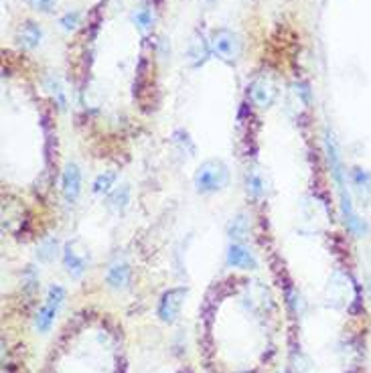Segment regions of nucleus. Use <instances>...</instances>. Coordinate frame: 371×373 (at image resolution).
Segmentation results:
<instances>
[{
    "label": "nucleus",
    "instance_id": "obj_4",
    "mask_svg": "<svg viewBox=\"0 0 371 373\" xmlns=\"http://www.w3.org/2000/svg\"><path fill=\"white\" fill-rule=\"evenodd\" d=\"M189 295V288L187 286H176V288H169L164 295L160 296V302H158V318L164 323V325H173L178 321V314L181 309L185 304V298Z\"/></svg>",
    "mask_w": 371,
    "mask_h": 373
},
{
    "label": "nucleus",
    "instance_id": "obj_5",
    "mask_svg": "<svg viewBox=\"0 0 371 373\" xmlns=\"http://www.w3.org/2000/svg\"><path fill=\"white\" fill-rule=\"evenodd\" d=\"M248 94H250V99L254 101V106L266 110V108H270L274 101H276V98H278V83H276V79H274L270 73H260V76L250 83Z\"/></svg>",
    "mask_w": 371,
    "mask_h": 373
},
{
    "label": "nucleus",
    "instance_id": "obj_20",
    "mask_svg": "<svg viewBox=\"0 0 371 373\" xmlns=\"http://www.w3.org/2000/svg\"><path fill=\"white\" fill-rule=\"evenodd\" d=\"M47 87H49V92L53 94V98L57 101V106L61 110H65V106H67V99H65V92H63V87H61V83H59L57 78H47Z\"/></svg>",
    "mask_w": 371,
    "mask_h": 373
},
{
    "label": "nucleus",
    "instance_id": "obj_16",
    "mask_svg": "<svg viewBox=\"0 0 371 373\" xmlns=\"http://www.w3.org/2000/svg\"><path fill=\"white\" fill-rule=\"evenodd\" d=\"M57 250H59L57 237H47V239L41 241L39 248H37V260H39L41 264H49V262L55 260Z\"/></svg>",
    "mask_w": 371,
    "mask_h": 373
},
{
    "label": "nucleus",
    "instance_id": "obj_15",
    "mask_svg": "<svg viewBox=\"0 0 371 373\" xmlns=\"http://www.w3.org/2000/svg\"><path fill=\"white\" fill-rule=\"evenodd\" d=\"M116 178L118 175L114 171H104L102 175L96 177L94 185H92L94 195H110V193H112V187H114V183H116Z\"/></svg>",
    "mask_w": 371,
    "mask_h": 373
},
{
    "label": "nucleus",
    "instance_id": "obj_18",
    "mask_svg": "<svg viewBox=\"0 0 371 373\" xmlns=\"http://www.w3.org/2000/svg\"><path fill=\"white\" fill-rule=\"evenodd\" d=\"M227 234H230V237L234 239L235 244H241L248 237V219H246L244 213H239V216H235L232 219V223L227 227Z\"/></svg>",
    "mask_w": 371,
    "mask_h": 373
},
{
    "label": "nucleus",
    "instance_id": "obj_17",
    "mask_svg": "<svg viewBox=\"0 0 371 373\" xmlns=\"http://www.w3.org/2000/svg\"><path fill=\"white\" fill-rule=\"evenodd\" d=\"M132 22L136 24V29L140 33H146L153 29V22H155V15L148 6H138L136 10L132 13Z\"/></svg>",
    "mask_w": 371,
    "mask_h": 373
},
{
    "label": "nucleus",
    "instance_id": "obj_23",
    "mask_svg": "<svg viewBox=\"0 0 371 373\" xmlns=\"http://www.w3.org/2000/svg\"><path fill=\"white\" fill-rule=\"evenodd\" d=\"M207 2H215V0H207Z\"/></svg>",
    "mask_w": 371,
    "mask_h": 373
},
{
    "label": "nucleus",
    "instance_id": "obj_9",
    "mask_svg": "<svg viewBox=\"0 0 371 373\" xmlns=\"http://www.w3.org/2000/svg\"><path fill=\"white\" fill-rule=\"evenodd\" d=\"M130 280H132V270L128 266V262L124 260H116L108 266L106 270V284L108 288L116 290V293H122L130 286Z\"/></svg>",
    "mask_w": 371,
    "mask_h": 373
},
{
    "label": "nucleus",
    "instance_id": "obj_11",
    "mask_svg": "<svg viewBox=\"0 0 371 373\" xmlns=\"http://www.w3.org/2000/svg\"><path fill=\"white\" fill-rule=\"evenodd\" d=\"M209 55H211V45H209V41L203 39L201 33H195L193 39H191V45H189V51H187L189 65L197 69V67H201V65L207 63Z\"/></svg>",
    "mask_w": 371,
    "mask_h": 373
},
{
    "label": "nucleus",
    "instance_id": "obj_24",
    "mask_svg": "<svg viewBox=\"0 0 371 373\" xmlns=\"http://www.w3.org/2000/svg\"><path fill=\"white\" fill-rule=\"evenodd\" d=\"M181 373H189V372H181Z\"/></svg>",
    "mask_w": 371,
    "mask_h": 373
},
{
    "label": "nucleus",
    "instance_id": "obj_13",
    "mask_svg": "<svg viewBox=\"0 0 371 373\" xmlns=\"http://www.w3.org/2000/svg\"><path fill=\"white\" fill-rule=\"evenodd\" d=\"M108 209L112 211V213H124L126 209H128V205H130V187L128 185H120L116 187L110 195H108Z\"/></svg>",
    "mask_w": 371,
    "mask_h": 373
},
{
    "label": "nucleus",
    "instance_id": "obj_14",
    "mask_svg": "<svg viewBox=\"0 0 371 373\" xmlns=\"http://www.w3.org/2000/svg\"><path fill=\"white\" fill-rule=\"evenodd\" d=\"M246 191L254 199H262L266 195V178L258 169H250L246 173Z\"/></svg>",
    "mask_w": 371,
    "mask_h": 373
},
{
    "label": "nucleus",
    "instance_id": "obj_7",
    "mask_svg": "<svg viewBox=\"0 0 371 373\" xmlns=\"http://www.w3.org/2000/svg\"><path fill=\"white\" fill-rule=\"evenodd\" d=\"M61 195L67 205H74L81 195V171L76 162L65 164L61 175Z\"/></svg>",
    "mask_w": 371,
    "mask_h": 373
},
{
    "label": "nucleus",
    "instance_id": "obj_19",
    "mask_svg": "<svg viewBox=\"0 0 371 373\" xmlns=\"http://www.w3.org/2000/svg\"><path fill=\"white\" fill-rule=\"evenodd\" d=\"M173 144L181 148V153H185L187 157H195V142L191 140L187 130H175L173 132Z\"/></svg>",
    "mask_w": 371,
    "mask_h": 373
},
{
    "label": "nucleus",
    "instance_id": "obj_3",
    "mask_svg": "<svg viewBox=\"0 0 371 373\" xmlns=\"http://www.w3.org/2000/svg\"><path fill=\"white\" fill-rule=\"evenodd\" d=\"M65 288L59 286V284H51L49 290H47V296H45V302L41 304V309L35 314V329L39 333H49V329L53 327L55 318H57L59 311L65 302Z\"/></svg>",
    "mask_w": 371,
    "mask_h": 373
},
{
    "label": "nucleus",
    "instance_id": "obj_12",
    "mask_svg": "<svg viewBox=\"0 0 371 373\" xmlns=\"http://www.w3.org/2000/svg\"><path fill=\"white\" fill-rule=\"evenodd\" d=\"M17 41H19V45L22 49L33 51V49L39 47L41 41H43V29H41L37 22L27 20V22H22V27H20L19 33H17Z\"/></svg>",
    "mask_w": 371,
    "mask_h": 373
},
{
    "label": "nucleus",
    "instance_id": "obj_8",
    "mask_svg": "<svg viewBox=\"0 0 371 373\" xmlns=\"http://www.w3.org/2000/svg\"><path fill=\"white\" fill-rule=\"evenodd\" d=\"M225 262L230 268H237V270H255L258 268V258L254 252L248 246L235 244V241L227 248Z\"/></svg>",
    "mask_w": 371,
    "mask_h": 373
},
{
    "label": "nucleus",
    "instance_id": "obj_6",
    "mask_svg": "<svg viewBox=\"0 0 371 373\" xmlns=\"http://www.w3.org/2000/svg\"><path fill=\"white\" fill-rule=\"evenodd\" d=\"M79 244H81L79 239H74V241H67L63 248V268L76 280L85 274V270L90 266V252L85 248L78 250Z\"/></svg>",
    "mask_w": 371,
    "mask_h": 373
},
{
    "label": "nucleus",
    "instance_id": "obj_2",
    "mask_svg": "<svg viewBox=\"0 0 371 373\" xmlns=\"http://www.w3.org/2000/svg\"><path fill=\"white\" fill-rule=\"evenodd\" d=\"M211 53L219 61L227 63V65H235L239 57H241V51H244V43L239 39V35L234 33L232 29H215L211 33Z\"/></svg>",
    "mask_w": 371,
    "mask_h": 373
},
{
    "label": "nucleus",
    "instance_id": "obj_22",
    "mask_svg": "<svg viewBox=\"0 0 371 373\" xmlns=\"http://www.w3.org/2000/svg\"><path fill=\"white\" fill-rule=\"evenodd\" d=\"M31 8H35L37 13H51L57 4V0H27Z\"/></svg>",
    "mask_w": 371,
    "mask_h": 373
},
{
    "label": "nucleus",
    "instance_id": "obj_1",
    "mask_svg": "<svg viewBox=\"0 0 371 373\" xmlns=\"http://www.w3.org/2000/svg\"><path fill=\"white\" fill-rule=\"evenodd\" d=\"M230 167L221 158H207L197 167L193 175V187L199 195H214L227 187Z\"/></svg>",
    "mask_w": 371,
    "mask_h": 373
},
{
    "label": "nucleus",
    "instance_id": "obj_21",
    "mask_svg": "<svg viewBox=\"0 0 371 373\" xmlns=\"http://www.w3.org/2000/svg\"><path fill=\"white\" fill-rule=\"evenodd\" d=\"M59 24H61L63 31H74V29H78L79 13L78 10H74V13H65V15L59 19Z\"/></svg>",
    "mask_w": 371,
    "mask_h": 373
},
{
    "label": "nucleus",
    "instance_id": "obj_10",
    "mask_svg": "<svg viewBox=\"0 0 371 373\" xmlns=\"http://www.w3.org/2000/svg\"><path fill=\"white\" fill-rule=\"evenodd\" d=\"M349 183H351L353 193L357 199L365 205H371V173L368 169L353 167L349 173Z\"/></svg>",
    "mask_w": 371,
    "mask_h": 373
}]
</instances>
